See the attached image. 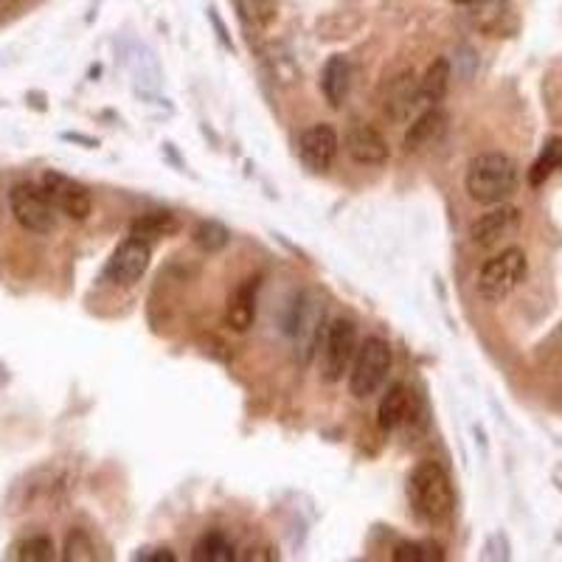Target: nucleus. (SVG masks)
Segmentation results:
<instances>
[{
    "label": "nucleus",
    "mask_w": 562,
    "mask_h": 562,
    "mask_svg": "<svg viewBox=\"0 0 562 562\" xmlns=\"http://www.w3.org/2000/svg\"><path fill=\"white\" fill-rule=\"evenodd\" d=\"M408 501L428 524H445L456 509V492L450 475L439 461H419L408 479Z\"/></svg>",
    "instance_id": "nucleus-1"
},
{
    "label": "nucleus",
    "mask_w": 562,
    "mask_h": 562,
    "mask_svg": "<svg viewBox=\"0 0 562 562\" xmlns=\"http://www.w3.org/2000/svg\"><path fill=\"white\" fill-rule=\"evenodd\" d=\"M518 164L504 153H484L467 167V194L481 205H501L518 192Z\"/></svg>",
    "instance_id": "nucleus-2"
},
{
    "label": "nucleus",
    "mask_w": 562,
    "mask_h": 562,
    "mask_svg": "<svg viewBox=\"0 0 562 562\" xmlns=\"http://www.w3.org/2000/svg\"><path fill=\"white\" fill-rule=\"evenodd\" d=\"M358 351L360 335L355 321L335 318L324 329V340H321V378L326 383H340L355 366Z\"/></svg>",
    "instance_id": "nucleus-3"
},
{
    "label": "nucleus",
    "mask_w": 562,
    "mask_h": 562,
    "mask_svg": "<svg viewBox=\"0 0 562 562\" xmlns=\"http://www.w3.org/2000/svg\"><path fill=\"white\" fill-rule=\"evenodd\" d=\"M529 259L524 248H506L484 262L479 273V295L484 301H504L526 281Z\"/></svg>",
    "instance_id": "nucleus-4"
},
{
    "label": "nucleus",
    "mask_w": 562,
    "mask_h": 562,
    "mask_svg": "<svg viewBox=\"0 0 562 562\" xmlns=\"http://www.w3.org/2000/svg\"><path fill=\"white\" fill-rule=\"evenodd\" d=\"M391 371V346L389 340L371 335L360 344L358 358L349 371V391L358 400H369L385 385Z\"/></svg>",
    "instance_id": "nucleus-5"
},
{
    "label": "nucleus",
    "mask_w": 562,
    "mask_h": 562,
    "mask_svg": "<svg viewBox=\"0 0 562 562\" xmlns=\"http://www.w3.org/2000/svg\"><path fill=\"white\" fill-rule=\"evenodd\" d=\"M12 217L32 234H52L57 228V205L37 183H14L9 192Z\"/></svg>",
    "instance_id": "nucleus-6"
},
{
    "label": "nucleus",
    "mask_w": 562,
    "mask_h": 562,
    "mask_svg": "<svg viewBox=\"0 0 562 562\" xmlns=\"http://www.w3.org/2000/svg\"><path fill=\"white\" fill-rule=\"evenodd\" d=\"M45 194L52 198V203L57 205L59 214H65L74 223H85L93 211V198H90L88 186H82L79 180L68 178V175L59 172H45L43 183Z\"/></svg>",
    "instance_id": "nucleus-7"
},
{
    "label": "nucleus",
    "mask_w": 562,
    "mask_h": 562,
    "mask_svg": "<svg viewBox=\"0 0 562 562\" xmlns=\"http://www.w3.org/2000/svg\"><path fill=\"white\" fill-rule=\"evenodd\" d=\"M149 259H153V248H149L147 239L130 234V239H124V243L113 250L108 268H104V276H108L113 284L133 288L135 281L149 270Z\"/></svg>",
    "instance_id": "nucleus-8"
},
{
    "label": "nucleus",
    "mask_w": 562,
    "mask_h": 562,
    "mask_svg": "<svg viewBox=\"0 0 562 562\" xmlns=\"http://www.w3.org/2000/svg\"><path fill=\"white\" fill-rule=\"evenodd\" d=\"M321 321H324L321 301L315 299L313 293H301L299 299H295L293 307H290V318L288 326H284V333H288L290 338L299 340L304 355H310V351L321 344V329H324Z\"/></svg>",
    "instance_id": "nucleus-9"
},
{
    "label": "nucleus",
    "mask_w": 562,
    "mask_h": 562,
    "mask_svg": "<svg viewBox=\"0 0 562 562\" xmlns=\"http://www.w3.org/2000/svg\"><path fill=\"white\" fill-rule=\"evenodd\" d=\"M520 223H524V214L515 205H495L492 211H486L484 217H479L470 228V237H473V245L479 248H495L504 239L515 237L520 231Z\"/></svg>",
    "instance_id": "nucleus-10"
},
{
    "label": "nucleus",
    "mask_w": 562,
    "mask_h": 562,
    "mask_svg": "<svg viewBox=\"0 0 562 562\" xmlns=\"http://www.w3.org/2000/svg\"><path fill=\"white\" fill-rule=\"evenodd\" d=\"M340 138L329 124H313L304 130L299 138V158L301 164L315 175H324L326 169L333 167L335 155H338Z\"/></svg>",
    "instance_id": "nucleus-11"
},
{
    "label": "nucleus",
    "mask_w": 562,
    "mask_h": 562,
    "mask_svg": "<svg viewBox=\"0 0 562 562\" xmlns=\"http://www.w3.org/2000/svg\"><path fill=\"white\" fill-rule=\"evenodd\" d=\"M344 144L351 160H358L363 167H383L391 155L389 140L383 138V133L366 122H351L349 130H346Z\"/></svg>",
    "instance_id": "nucleus-12"
},
{
    "label": "nucleus",
    "mask_w": 562,
    "mask_h": 562,
    "mask_svg": "<svg viewBox=\"0 0 562 562\" xmlns=\"http://www.w3.org/2000/svg\"><path fill=\"white\" fill-rule=\"evenodd\" d=\"M473 3V26L481 29L486 37H509L518 29V20L512 14L506 0H470Z\"/></svg>",
    "instance_id": "nucleus-13"
},
{
    "label": "nucleus",
    "mask_w": 562,
    "mask_h": 562,
    "mask_svg": "<svg viewBox=\"0 0 562 562\" xmlns=\"http://www.w3.org/2000/svg\"><path fill=\"white\" fill-rule=\"evenodd\" d=\"M445 133H448V113L441 108H428L411 124L408 135H405V149L419 153V149L434 147V144L445 138Z\"/></svg>",
    "instance_id": "nucleus-14"
},
{
    "label": "nucleus",
    "mask_w": 562,
    "mask_h": 562,
    "mask_svg": "<svg viewBox=\"0 0 562 562\" xmlns=\"http://www.w3.org/2000/svg\"><path fill=\"white\" fill-rule=\"evenodd\" d=\"M416 110H419V82L414 79V74H403L391 82L389 93H385V115L394 119L396 124H403Z\"/></svg>",
    "instance_id": "nucleus-15"
},
{
    "label": "nucleus",
    "mask_w": 562,
    "mask_h": 562,
    "mask_svg": "<svg viewBox=\"0 0 562 562\" xmlns=\"http://www.w3.org/2000/svg\"><path fill=\"white\" fill-rule=\"evenodd\" d=\"M351 88V65L344 54H333L326 59L324 70H321V90H324V99L329 102V108H340L344 99L349 97Z\"/></svg>",
    "instance_id": "nucleus-16"
},
{
    "label": "nucleus",
    "mask_w": 562,
    "mask_h": 562,
    "mask_svg": "<svg viewBox=\"0 0 562 562\" xmlns=\"http://www.w3.org/2000/svg\"><path fill=\"white\" fill-rule=\"evenodd\" d=\"M414 419V394L405 389L403 383H396L394 389H389V394L383 396L378 411V422L383 430H396L408 425Z\"/></svg>",
    "instance_id": "nucleus-17"
},
{
    "label": "nucleus",
    "mask_w": 562,
    "mask_h": 562,
    "mask_svg": "<svg viewBox=\"0 0 562 562\" xmlns=\"http://www.w3.org/2000/svg\"><path fill=\"white\" fill-rule=\"evenodd\" d=\"M256 290H259V279H245L237 288L234 299L228 301V324L245 333L256 321Z\"/></svg>",
    "instance_id": "nucleus-18"
},
{
    "label": "nucleus",
    "mask_w": 562,
    "mask_h": 562,
    "mask_svg": "<svg viewBox=\"0 0 562 562\" xmlns=\"http://www.w3.org/2000/svg\"><path fill=\"white\" fill-rule=\"evenodd\" d=\"M450 85V63L448 59H436L428 68L425 79H419V108H439Z\"/></svg>",
    "instance_id": "nucleus-19"
},
{
    "label": "nucleus",
    "mask_w": 562,
    "mask_h": 562,
    "mask_svg": "<svg viewBox=\"0 0 562 562\" xmlns=\"http://www.w3.org/2000/svg\"><path fill=\"white\" fill-rule=\"evenodd\" d=\"M7 560L18 562H52L57 560V549L48 535H29L9 549Z\"/></svg>",
    "instance_id": "nucleus-20"
},
{
    "label": "nucleus",
    "mask_w": 562,
    "mask_h": 562,
    "mask_svg": "<svg viewBox=\"0 0 562 562\" xmlns=\"http://www.w3.org/2000/svg\"><path fill=\"white\" fill-rule=\"evenodd\" d=\"M194 562H234L237 560V549L231 543L223 531H209L194 543L192 549Z\"/></svg>",
    "instance_id": "nucleus-21"
},
{
    "label": "nucleus",
    "mask_w": 562,
    "mask_h": 562,
    "mask_svg": "<svg viewBox=\"0 0 562 562\" xmlns=\"http://www.w3.org/2000/svg\"><path fill=\"white\" fill-rule=\"evenodd\" d=\"M557 169H562V138H549L546 140V147L540 149V155H537L535 167H531L529 183L543 186Z\"/></svg>",
    "instance_id": "nucleus-22"
},
{
    "label": "nucleus",
    "mask_w": 562,
    "mask_h": 562,
    "mask_svg": "<svg viewBox=\"0 0 562 562\" xmlns=\"http://www.w3.org/2000/svg\"><path fill=\"white\" fill-rule=\"evenodd\" d=\"M175 231H178V220L169 211H153V214H144L133 223V237L147 239V243L153 237H169Z\"/></svg>",
    "instance_id": "nucleus-23"
},
{
    "label": "nucleus",
    "mask_w": 562,
    "mask_h": 562,
    "mask_svg": "<svg viewBox=\"0 0 562 562\" xmlns=\"http://www.w3.org/2000/svg\"><path fill=\"white\" fill-rule=\"evenodd\" d=\"M192 237L200 250H205V254H217V250H223L225 245H228L231 234L223 223H217V220H205V223H200L198 228H194Z\"/></svg>",
    "instance_id": "nucleus-24"
},
{
    "label": "nucleus",
    "mask_w": 562,
    "mask_h": 562,
    "mask_svg": "<svg viewBox=\"0 0 562 562\" xmlns=\"http://www.w3.org/2000/svg\"><path fill=\"white\" fill-rule=\"evenodd\" d=\"M394 562H441L445 551L436 543H425V540H414V543H400L391 554Z\"/></svg>",
    "instance_id": "nucleus-25"
},
{
    "label": "nucleus",
    "mask_w": 562,
    "mask_h": 562,
    "mask_svg": "<svg viewBox=\"0 0 562 562\" xmlns=\"http://www.w3.org/2000/svg\"><path fill=\"white\" fill-rule=\"evenodd\" d=\"M63 560L68 562H90V560H99L97 554V546L90 540L88 531L82 529H74L65 540V551H63Z\"/></svg>",
    "instance_id": "nucleus-26"
},
{
    "label": "nucleus",
    "mask_w": 562,
    "mask_h": 562,
    "mask_svg": "<svg viewBox=\"0 0 562 562\" xmlns=\"http://www.w3.org/2000/svg\"><path fill=\"white\" fill-rule=\"evenodd\" d=\"M138 562H175V554L169 549H144L133 557Z\"/></svg>",
    "instance_id": "nucleus-27"
},
{
    "label": "nucleus",
    "mask_w": 562,
    "mask_h": 562,
    "mask_svg": "<svg viewBox=\"0 0 562 562\" xmlns=\"http://www.w3.org/2000/svg\"><path fill=\"white\" fill-rule=\"evenodd\" d=\"M453 3H470V0H453Z\"/></svg>",
    "instance_id": "nucleus-28"
}]
</instances>
